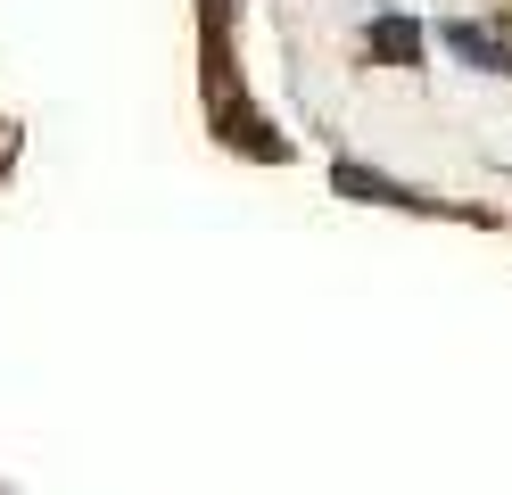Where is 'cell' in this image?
<instances>
[{"label": "cell", "instance_id": "1", "mask_svg": "<svg viewBox=\"0 0 512 495\" xmlns=\"http://www.w3.org/2000/svg\"><path fill=\"white\" fill-rule=\"evenodd\" d=\"M364 42H372L380 58L413 66V58H422V25H413V17H372V25H364Z\"/></svg>", "mask_w": 512, "mask_h": 495}, {"label": "cell", "instance_id": "2", "mask_svg": "<svg viewBox=\"0 0 512 495\" xmlns=\"http://www.w3.org/2000/svg\"><path fill=\"white\" fill-rule=\"evenodd\" d=\"M446 50H455V58H471L479 75H496V66H504V50H496L479 25H446Z\"/></svg>", "mask_w": 512, "mask_h": 495}]
</instances>
